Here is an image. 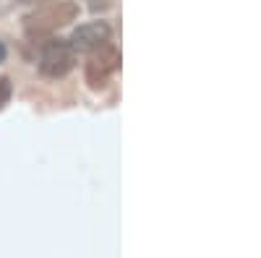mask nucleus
I'll list each match as a JSON object with an SVG mask.
<instances>
[{
    "label": "nucleus",
    "instance_id": "f257e3e1",
    "mask_svg": "<svg viewBox=\"0 0 261 258\" xmlns=\"http://www.w3.org/2000/svg\"><path fill=\"white\" fill-rule=\"evenodd\" d=\"M79 16V6L71 3V0H55L50 6H42L37 8L32 16H27V32L29 34H50L65 24H71V21Z\"/></svg>",
    "mask_w": 261,
    "mask_h": 258
},
{
    "label": "nucleus",
    "instance_id": "f03ea898",
    "mask_svg": "<svg viewBox=\"0 0 261 258\" xmlns=\"http://www.w3.org/2000/svg\"><path fill=\"white\" fill-rule=\"evenodd\" d=\"M76 66V50L71 42L63 39H50L39 55V73L47 78H60L65 73H71Z\"/></svg>",
    "mask_w": 261,
    "mask_h": 258
},
{
    "label": "nucleus",
    "instance_id": "7ed1b4c3",
    "mask_svg": "<svg viewBox=\"0 0 261 258\" xmlns=\"http://www.w3.org/2000/svg\"><path fill=\"white\" fill-rule=\"evenodd\" d=\"M120 68V52L113 45H99L92 50L89 63H86V81L92 89H102L107 86V81L113 78V73Z\"/></svg>",
    "mask_w": 261,
    "mask_h": 258
},
{
    "label": "nucleus",
    "instance_id": "20e7f679",
    "mask_svg": "<svg viewBox=\"0 0 261 258\" xmlns=\"http://www.w3.org/2000/svg\"><path fill=\"white\" fill-rule=\"evenodd\" d=\"M107 39H110V26L105 21H92V24H84L73 32L71 45H73V50H94V47L105 45Z\"/></svg>",
    "mask_w": 261,
    "mask_h": 258
},
{
    "label": "nucleus",
    "instance_id": "39448f33",
    "mask_svg": "<svg viewBox=\"0 0 261 258\" xmlns=\"http://www.w3.org/2000/svg\"><path fill=\"white\" fill-rule=\"evenodd\" d=\"M8 94H11V86H8V81H6V78H0V107L6 104Z\"/></svg>",
    "mask_w": 261,
    "mask_h": 258
},
{
    "label": "nucleus",
    "instance_id": "423d86ee",
    "mask_svg": "<svg viewBox=\"0 0 261 258\" xmlns=\"http://www.w3.org/2000/svg\"><path fill=\"white\" fill-rule=\"evenodd\" d=\"M110 3H113V0H89V8L92 11H99V8H107Z\"/></svg>",
    "mask_w": 261,
    "mask_h": 258
},
{
    "label": "nucleus",
    "instance_id": "0eeeda50",
    "mask_svg": "<svg viewBox=\"0 0 261 258\" xmlns=\"http://www.w3.org/2000/svg\"><path fill=\"white\" fill-rule=\"evenodd\" d=\"M3 60H6V45L0 42V63H3Z\"/></svg>",
    "mask_w": 261,
    "mask_h": 258
}]
</instances>
